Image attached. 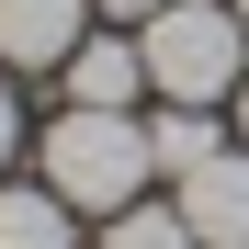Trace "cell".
Returning <instances> with one entry per match:
<instances>
[{
  "label": "cell",
  "instance_id": "obj_1",
  "mask_svg": "<svg viewBox=\"0 0 249 249\" xmlns=\"http://www.w3.org/2000/svg\"><path fill=\"white\" fill-rule=\"evenodd\" d=\"M34 170H46V193H68L79 215H124V204H147L159 159H147V124H136V113L68 102V113L46 124V147H34Z\"/></svg>",
  "mask_w": 249,
  "mask_h": 249
},
{
  "label": "cell",
  "instance_id": "obj_2",
  "mask_svg": "<svg viewBox=\"0 0 249 249\" xmlns=\"http://www.w3.org/2000/svg\"><path fill=\"white\" fill-rule=\"evenodd\" d=\"M147 91H170V102H238V79H249V23L227 12V0H170V12H147Z\"/></svg>",
  "mask_w": 249,
  "mask_h": 249
},
{
  "label": "cell",
  "instance_id": "obj_3",
  "mask_svg": "<svg viewBox=\"0 0 249 249\" xmlns=\"http://www.w3.org/2000/svg\"><path fill=\"white\" fill-rule=\"evenodd\" d=\"M170 204H181L193 249H249V147H215V159H204Z\"/></svg>",
  "mask_w": 249,
  "mask_h": 249
},
{
  "label": "cell",
  "instance_id": "obj_4",
  "mask_svg": "<svg viewBox=\"0 0 249 249\" xmlns=\"http://www.w3.org/2000/svg\"><path fill=\"white\" fill-rule=\"evenodd\" d=\"M91 34V0H0V68H68Z\"/></svg>",
  "mask_w": 249,
  "mask_h": 249
},
{
  "label": "cell",
  "instance_id": "obj_5",
  "mask_svg": "<svg viewBox=\"0 0 249 249\" xmlns=\"http://www.w3.org/2000/svg\"><path fill=\"white\" fill-rule=\"evenodd\" d=\"M57 79H68V102H91V113H136V91H147V46H124V34H79V57H68Z\"/></svg>",
  "mask_w": 249,
  "mask_h": 249
},
{
  "label": "cell",
  "instance_id": "obj_6",
  "mask_svg": "<svg viewBox=\"0 0 249 249\" xmlns=\"http://www.w3.org/2000/svg\"><path fill=\"white\" fill-rule=\"evenodd\" d=\"M0 249H79V204L46 181H0Z\"/></svg>",
  "mask_w": 249,
  "mask_h": 249
},
{
  "label": "cell",
  "instance_id": "obj_7",
  "mask_svg": "<svg viewBox=\"0 0 249 249\" xmlns=\"http://www.w3.org/2000/svg\"><path fill=\"white\" fill-rule=\"evenodd\" d=\"M215 147H227V136H215V113H204V102H181V113H159V124H147V159H159L170 181H193Z\"/></svg>",
  "mask_w": 249,
  "mask_h": 249
},
{
  "label": "cell",
  "instance_id": "obj_8",
  "mask_svg": "<svg viewBox=\"0 0 249 249\" xmlns=\"http://www.w3.org/2000/svg\"><path fill=\"white\" fill-rule=\"evenodd\" d=\"M102 249H193V227H181V204H124Z\"/></svg>",
  "mask_w": 249,
  "mask_h": 249
},
{
  "label": "cell",
  "instance_id": "obj_9",
  "mask_svg": "<svg viewBox=\"0 0 249 249\" xmlns=\"http://www.w3.org/2000/svg\"><path fill=\"white\" fill-rule=\"evenodd\" d=\"M12 147H23V102H12V79H0V170H12Z\"/></svg>",
  "mask_w": 249,
  "mask_h": 249
},
{
  "label": "cell",
  "instance_id": "obj_10",
  "mask_svg": "<svg viewBox=\"0 0 249 249\" xmlns=\"http://www.w3.org/2000/svg\"><path fill=\"white\" fill-rule=\"evenodd\" d=\"M91 12H113V23H147V12H170V0H91Z\"/></svg>",
  "mask_w": 249,
  "mask_h": 249
},
{
  "label": "cell",
  "instance_id": "obj_11",
  "mask_svg": "<svg viewBox=\"0 0 249 249\" xmlns=\"http://www.w3.org/2000/svg\"><path fill=\"white\" fill-rule=\"evenodd\" d=\"M238 136H249V79H238Z\"/></svg>",
  "mask_w": 249,
  "mask_h": 249
},
{
  "label": "cell",
  "instance_id": "obj_12",
  "mask_svg": "<svg viewBox=\"0 0 249 249\" xmlns=\"http://www.w3.org/2000/svg\"><path fill=\"white\" fill-rule=\"evenodd\" d=\"M227 12H238V23H249V0H227Z\"/></svg>",
  "mask_w": 249,
  "mask_h": 249
}]
</instances>
